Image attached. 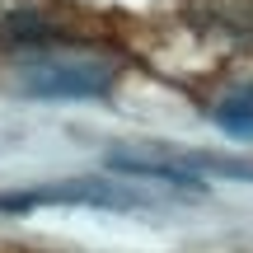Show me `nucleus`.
Instances as JSON below:
<instances>
[{
    "mask_svg": "<svg viewBox=\"0 0 253 253\" xmlns=\"http://www.w3.org/2000/svg\"><path fill=\"white\" fill-rule=\"evenodd\" d=\"M19 80L33 99H103L118 80V66L99 56H33Z\"/></svg>",
    "mask_w": 253,
    "mask_h": 253,
    "instance_id": "obj_1",
    "label": "nucleus"
},
{
    "mask_svg": "<svg viewBox=\"0 0 253 253\" xmlns=\"http://www.w3.org/2000/svg\"><path fill=\"white\" fill-rule=\"evenodd\" d=\"M211 118H216V126L225 136H235V141H253V84H239L235 94H225Z\"/></svg>",
    "mask_w": 253,
    "mask_h": 253,
    "instance_id": "obj_2",
    "label": "nucleus"
}]
</instances>
